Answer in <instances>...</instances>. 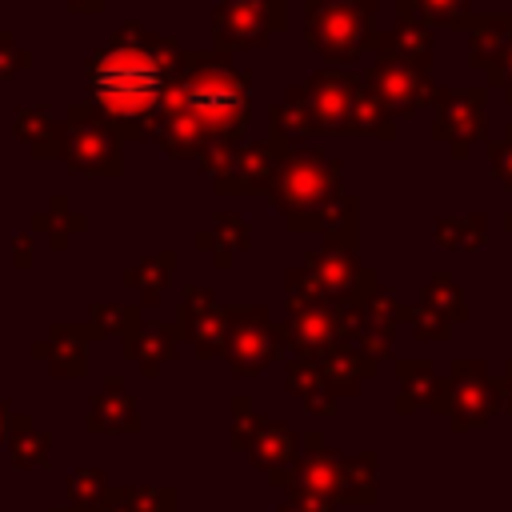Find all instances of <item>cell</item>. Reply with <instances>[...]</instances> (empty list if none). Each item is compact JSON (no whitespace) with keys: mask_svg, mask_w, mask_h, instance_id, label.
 <instances>
[{"mask_svg":"<svg viewBox=\"0 0 512 512\" xmlns=\"http://www.w3.org/2000/svg\"><path fill=\"white\" fill-rule=\"evenodd\" d=\"M88 80H92L96 100L108 112H116V116H144L156 104V96H160L164 72L156 64V56L144 52V48H108L92 64Z\"/></svg>","mask_w":512,"mask_h":512,"instance_id":"1","label":"cell"},{"mask_svg":"<svg viewBox=\"0 0 512 512\" xmlns=\"http://www.w3.org/2000/svg\"><path fill=\"white\" fill-rule=\"evenodd\" d=\"M188 104L196 108V116H232L236 104H240V92H236L232 84L216 80L212 88H196V92L188 96Z\"/></svg>","mask_w":512,"mask_h":512,"instance_id":"2","label":"cell"}]
</instances>
